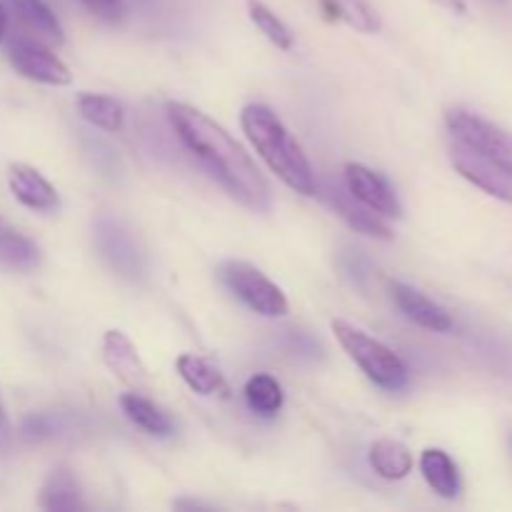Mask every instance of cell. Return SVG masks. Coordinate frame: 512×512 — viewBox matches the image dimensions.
<instances>
[{
	"mask_svg": "<svg viewBox=\"0 0 512 512\" xmlns=\"http://www.w3.org/2000/svg\"><path fill=\"white\" fill-rule=\"evenodd\" d=\"M445 123H448L450 138L455 143L465 145L473 153H478L480 158H485L488 163H493L495 168L503 170L505 175L512 180V135L508 130L498 128L490 120L480 118L478 113H470V110H448L445 115Z\"/></svg>",
	"mask_w": 512,
	"mask_h": 512,
	"instance_id": "cell-4",
	"label": "cell"
},
{
	"mask_svg": "<svg viewBox=\"0 0 512 512\" xmlns=\"http://www.w3.org/2000/svg\"><path fill=\"white\" fill-rule=\"evenodd\" d=\"M3 3L23 35L48 45V48H58L65 43V33L58 18L43 0H3Z\"/></svg>",
	"mask_w": 512,
	"mask_h": 512,
	"instance_id": "cell-10",
	"label": "cell"
},
{
	"mask_svg": "<svg viewBox=\"0 0 512 512\" xmlns=\"http://www.w3.org/2000/svg\"><path fill=\"white\" fill-rule=\"evenodd\" d=\"M8 188L20 205H25L30 210H38V213H50L60 203L53 185L38 170L25 163L8 165Z\"/></svg>",
	"mask_w": 512,
	"mask_h": 512,
	"instance_id": "cell-11",
	"label": "cell"
},
{
	"mask_svg": "<svg viewBox=\"0 0 512 512\" xmlns=\"http://www.w3.org/2000/svg\"><path fill=\"white\" fill-rule=\"evenodd\" d=\"M5 53L10 65L18 70L23 78L35 80L43 85H68L73 80L68 65L38 40L28 38L23 33H13L5 40Z\"/></svg>",
	"mask_w": 512,
	"mask_h": 512,
	"instance_id": "cell-7",
	"label": "cell"
},
{
	"mask_svg": "<svg viewBox=\"0 0 512 512\" xmlns=\"http://www.w3.org/2000/svg\"><path fill=\"white\" fill-rule=\"evenodd\" d=\"M248 13H250V20L255 23V28H258L260 33H263L265 38L275 45V48L293 50V45H295L293 33H290L288 25H285L283 20H280L278 15L268 8V5L258 3V0H250Z\"/></svg>",
	"mask_w": 512,
	"mask_h": 512,
	"instance_id": "cell-24",
	"label": "cell"
},
{
	"mask_svg": "<svg viewBox=\"0 0 512 512\" xmlns=\"http://www.w3.org/2000/svg\"><path fill=\"white\" fill-rule=\"evenodd\" d=\"M78 113L95 128L105 133H118L125 123V108L110 95L100 93H80L78 95Z\"/></svg>",
	"mask_w": 512,
	"mask_h": 512,
	"instance_id": "cell-20",
	"label": "cell"
},
{
	"mask_svg": "<svg viewBox=\"0 0 512 512\" xmlns=\"http://www.w3.org/2000/svg\"><path fill=\"white\" fill-rule=\"evenodd\" d=\"M420 473H423L425 483L438 493L440 498L455 500L460 493V473L455 468L453 458L445 450L430 448L420 455Z\"/></svg>",
	"mask_w": 512,
	"mask_h": 512,
	"instance_id": "cell-16",
	"label": "cell"
},
{
	"mask_svg": "<svg viewBox=\"0 0 512 512\" xmlns=\"http://www.w3.org/2000/svg\"><path fill=\"white\" fill-rule=\"evenodd\" d=\"M38 260V248L25 235H20L18 230L0 223V263L18 270H30L38 265Z\"/></svg>",
	"mask_w": 512,
	"mask_h": 512,
	"instance_id": "cell-23",
	"label": "cell"
},
{
	"mask_svg": "<svg viewBox=\"0 0 512 512\" xmlns=\"http://www.w3.org/2000/svg\"><path fill=\"white\" fill-rule=\"evenodd\" d=\"M433 3H438L440 8L450 10V13H455V15H463L465 10H468L465 0H433Z\"/></svg>",
	"mask_w": 512,
	"mask_h": 512,
	"instance_id": "cell-27",
	"label": "cell"
},
{
	"mask_svg": "<svg viewBox=\"0 0 512 512\" xmlns=\"http://www.w3.org/2000/svg\"><path fill=\"white\" fill-rule=\"evenodd\" d=\"M333 333L343 350L348 353L350 360L360 365L365 375L373 380L375 385L385 390H400L408 383V365L403 363L395 350L380 340L370 338L365 330L355 328V325L345 323V320H333Z\"/></svg>",
	"mask_w": 512,
	"mask_h": 512,
	"instance_id": "cell-3",
	"label": "cell"
},
{
	"mask_svg": "<svg viewBox=\"0 0 512 512\" xmlns=\"http://www.w3.org/2000/svg\"><path fill=\"white\" fill-rule=\"evenodd\" d=\"M245 400H248V405L258 415L273 418V415H278L280 408H283V388H280V383L273 375H253V378L245 383Z\"/></svg>",
	"mask_w": 512,
	"mask_h": 512,
	"instance_id": "cell-22",
	"label": "cell"
},
{
	"mask_svg": "<svg viewBox=\"0 0 512 512\" xmlns=\"http://www.w3.org/2000/svg\"><path fill=\"white\" fill-rule=\"evenodd\" d=\"M175 508H208L203 503H175Z\"/></svg>",
	"mask_w": 512,
	"mask_h": 512,
	"instance_id": "cell-29",
	"label": "cell"
},
{
	"mask_svg": "<svg viewBox=\"0 0 512 512\" xmlns=\"http://www.w3.org/2000/svg\"><path fill=\"white\" fill-rule=\"evenodd\" d=\"M370 468L385 480H403L413 470V455L400 440L383 438L370 445Z\"/></svg>",
	"mask_w": 512,
	"mask_h": 512,
	"instance_id": "cell-17",
	"label": "cell"
},
{
	"mask_svg": "<svg viewBox=\"0 0 512 512\" xmlns=\"http://www.w3.org/2000/svg\"><path fill=\"white\" fill-rule=\"evenodd\" d=\"M120 408H123L125 418L133 425H138L140 430H145L148 435H158V438H165V435L173 433V423H170L168 415L158 408V405L150 403L148 398L138 393H125L120 395Z\"/></svg>",
	"mask_w": 512,
	"mask_h": 512,
	"instance_id": "cell-18",
	"label": "cell"
},
{
	"mask_svg": "<svg viewBox=\"0 0 512 512\" xmlns=\"http://www.w3.org/2000/svg\"><path fill=\"white\" fill-rule=\"evenodd\" d=\"M5 30H8V8H5V3L0 0V43H3L5 38Z\"/></svg>",
	"mask_w": 512,
	"mask_h": 512,
	"instance_id": "cell-28",
	"label": "cell"
},
{
	"mask_svg": "<svg viewBox=\"0 0 512 512\" xmlns=\"http://www.w3.org/2000/svg\"><path fill=\"white\" fill-rule=\"evenodd\" d=\"M510 448H512V435H510Z\"/></svg>",
	"mask_w": 512,
	"mask_h": 512,
	"instance_id": "cell-30",
	"label": "cell"
},
{
	"mask_svg": "<svg viewBox=\"0 0 512 512\" xmlns=\"http://www.w3.org/2000/svg\"><path fill=\"white\" fill-rule=\"evenodd\" d=\"M240 125H243V133L248 135L260 158L265 160V165L290 190L300 195L318 193V183H315V173L310 168L308 155L303 153L298 140L288 133V128L275 115V110H270L263 103L245 105L243 113H240Z\"/></svg>",
	"mask_w": 512,
	"mask_h": 512,
	"instance_id": "cell-2",
	"label": "cell"
},
{
	"mask_svg": "<svg viewBox=\"0 0 512 512\" xmlns=\"http://www.w3.org/2000/svg\"><path fill=\"white\" fill-rule=\"evenodd\" d=\"M40 508L55 512H73L85 508L83 493H80V485L75 475L70 473V468L60 465L50 473L43 490H40Z\"/></svg>",
	"mask_w": 512,
	"mask_h": 512,
	"instance_id": "cell-15",
	"label": "cell"
},
{
	"mask_svg": "<svg viewBox=\"0 0 512 512\" xmlns=\"http://www.w3.org/2000/svg\"><path fill=\"white\" fill-rule=\"evenodd\" d=\"M220 280L253 313L265 315V318H283L288 313V298L283 295V290L273 280L265 278L255 265L245 263V260H228V263H223Z\"/></svg>",
	"mask_w": 512,
	"mask_h": 512,
	"instance_id": "cell-5",
	"label": "cell"
},
{
	"mask_svg": "<svg viewBox=\"0 0 512 512\" xmlns=\"http://www.w3.org/2000/svg\"><path fill=\"white\" fill-rule=\"evenodd\" d=\"M450 158H453L455 170H458L465 180H470L475 188L493 195V198L503 200V203H512V180L503 173V170H498L493 163H488V160L480 158L478 153H473V150L465 148V145L455 143V140L453 150H450Z\"/></svg>",
	"mask_w": 512,
	"mask_h": 512,
	"instance_id": "cell-9",
	"label": "cell"
},
{
	"mask_svg": "<svg viewBox=\"0 0 512 512\" xmlns=\"http://www.w3.org/2000/svg\"><path fill=\"white\" fill-rule=\"evenodd\" d=\"M10 443H13V430H10V420L5 415L3 403H0V453L10 450Z\"/></svg>",
	"mask_w": 512,
	"mask_h": 512,
	"instance_id": "cell-26",
	"label": "cell"
},
{
	"mask_svg": "<svg viewBox=\"0 0 512 512\" xmlns=\"http://www.w3.org/2000/svg\"><path fill=\"white\" fill-rule=\"evenodd\" d=\"M393 298L398 303L400 313L408 320H413L415 325L425 330H433V333H450L453 330V318L445 313L440 305H435L433 300L425 298L420 290L410 288L405 283L393 285Z\"/></svg>",
	"mask_w": 512,
	"mask_h": 512,
	"instance_id": "cell-14",
	"label": "cell"
},
{
	"mask_svg": "<svg viewBox=\"0 0 512 512\" xmlns=\"http://www.w3.org/2000/svg\"><path fill=\"white\" fill-rule=\"evenodd\" d=\"M328 198H330V205L335 208V213H338L340 218L355 230V233H363V235H370V238H383V240L393 238V230H390V225L385 223L383 215L365 208L360 200H355L353 195L348 193L345 185H328Z\"/></svg>",
	"mask_w": 512,
	"mask_h": 512,
	"instance_id": "cell-12",
	"label": "cell"
},
{
	"mask_svg": "<svg viewBox=\"0 0 512 512\" xmlns=\"http://www.w3.org/2000/svg\"><path fill=\"white\" fill-rule=\"evenodd\" d=\"M168 120L188 153H193L240 205L253 213H268L273 200L268 180L223 125L188 103H168Z\"/></svg>",
	"mask_w": 512,
	"mask_h": 512,
	"instance_id": "cell-1",
	"label": "cell"
},
{
	"mask_svg": "<svg viewBox=\"0 0 512 512\" xmlns=\"http://www.w3.org/2000/svg\"><path fill=\"white\" fill-rule=\"evenodd\" d=\"M93 240L100 258L120 273L123 278H143L145 273V250L138 243V235L128 228L120 218L110 213H100L93 220Z\"/></svg>",
	"mask_w": 512,
	"mask_h": 512,
	"instance_id": "cell-6",
	"label": "cell"
},
{
	"mask_svg": "<svg viewBox=\"0 0 512 512\" xmlns=\"http://www.w3.org/2000/svg\"><path fill=\"white\" fill-rule=\"evenodd\" d=\"M93 18L103 23H118L123 18V3L120 0H78Z\"/></svg>",
	"mask_w": 512,
	"mask_h": 512,
	"instance_id": "cell-25",
	"label": "cell"
},
{
	"mask_svg": "<svg viewBox=\"0 0 512 512\" xmlns=\"http://www.w3.org/2000/svg\"><path fill=\"white\" fill-rule=\"evenodd\" d=\"M343 185L355 200H360L373 213L383 215V218H400L403 215L398 195L385 183L383 175H378L375 170L360 163H348L343 173Z\"/></svg>",
	"mask_w": 512,
	"mask_h": 512,
	"instance_id": "cell-8",
	"label": "cell"
},
{
	"mask_svg": "<svg viewBox=\"0 0 512 512\" xmlns=\"http://www.w3.org/2000/svg\"><path fill=\"white\" fill-rule=\"evenodd\" d=\"M178 375L185 380L190 390H195L198 395H225L228 393V385H225L223 375L208 363V360L198 358V355H180L178 363Z\"/></svg>",
	"mask_w": 512,
	"mask_h": 512,
	"instance_id": "cell-19",
	"label": "cell"
},
{
	"mask_svg": "<svg viewBox=\"0 0 512 512\" xmlns=\"http://www.w3.org/2000/svg\"><path fill=\"white\" fill-rule=\"evenodd\" d=\"M103 360L110 373L118 375L130 388L138 390L148 383V373H145V365L140 363L138 350L120 330H108L103 335Z\"/></svg>",
	"mask_w": 512,
	"mask_h": 512,
	"instance_id": "cell-13",
	"label": "cell"
},
{
	"mask_svg": "<svg viewBox=\"0 0 512 512\" xmlns=\"http://www.w3.org/2000/svg\"><path fill=\"white\" fill-rule=\"evenodd\" d=\"M320 5L330 18L350 25L358 33L373 35L380 30L378 13L365 0H320Z\"/></svg>",
	"mask_w": 512,
	"mask_h": 512,
	"instance_id": "cell-21",
	"label": "cell"
}]
</instances>
